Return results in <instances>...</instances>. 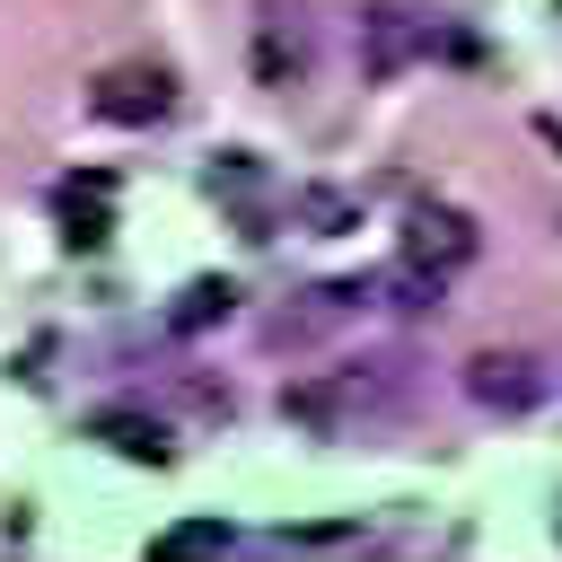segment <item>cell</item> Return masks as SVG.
I'll list each match as a JSON object with an SVG mask.
<instances>
[{
  "mask_svg": "<svg viewBox=\"0 0 562 562\" xmlns=\"http://www.w3.org/2000/svg\"><path fill=\"white\" fill-rule=\"evenodd\" d=\"M88 105H97L105 123H123V132H149V123L176 114V70H167V61H114V70L88 88Z\"/></svg>",
  "mask_w": 562,
  "mask_h": 562,
  "instance_id": "1",
  "label": "cell"
},
{
  "mask_svg": "<svg viewBox=\"0 0 562 562\" xmlns=\"http://www.w3.org/2000/svg\"><path fill=\"white\" fill-rule=\"evenodd\" d=\"M474 220L465 211H448V202H413V220H404V263L413 272H430V281H448V272H465L474 263Z\"/></svg>",
  "mask_w": 562,
  "mask_h": 562,
  "instance_id": "2",
  "label": "cell"
},
{
  "mask_svg": "<svg viewBox=\"0 0 562 562\" xmlns=\"http://www.w3.org/2000/svg\"><path fill=\"white\" fill-rule=\"evenodd\" d=\"M369 404H386V378H369V369H342V378H316V386H290L281 395V413L307 422V430H342Z\"/></svg>",
  "mask_w": 562,
  "mask_h": 562,
  "instance_id": "3",
  "label": "cell"
},
{
  "mask_svg": "<svg viewBox=\"0 0 562 562\" xmlns=\"http://www.w3.org/2000/svg\"><path fill=\"white\" fill-rule=\"evenodd\" d=\"M465 395H474L483 413H527V404L544 395V369H536L527 351H483V360H465Z\"/></svg>",
  "mask_w": 562,
  "mask_h": 562,
  "instance_id": "4",
  "label": "cell"
},
{
  "mask_svg": "<svg viewBox=\"0 0 562 562\" xmlns=\"http://www.w3.org/2000/svg\"><path fill=\"white\" fill-rule=\"evenodd\" d=\"M255 79H263V88H299V79H307V18L281 9V0L255 18Z\"/></svg>",
  "mask_w": 562,
  "mask_h": 562,
  "instance_id": "5",
  "label": "cell"
},
{
  "mask_svg": "<svg viewBox=\"0 0 562 562\" xmlns=\"http://www.w3.org/2000/svg\"><path fill=\"white\" fill-rule=\"evenodd\" d=\"M422 44H430V26H422V18H404V9H360V53H369V70H378V79H395Z\"/></svg>",
  "mask_w": 562,
  "mask_h": 562,
  "instance_id": "6",
  "label": "cell"
},
{
  "mask_svg": "<svg viewBox=\"0 0 562 562\" xmlns=\"http://www.w3.org/2000/svg\"><path fill=\"white\" fill-rule=\"evenodd\" d=\"M88 439H105L114 457H132V465H167L176 448H167V430L149 422V413H132V404H105V413H88Z\"/></svg>",
  "mask_w": 562,
  "mask_h": 562,
  "instance_id": "7",
  "label": "cell"
},
{
  "mask_svg": "<svg viewBox=\"0 0 562 562\" xmlns=\"http://www.w3.org/2000/svg\"><path fill=\"white\" fill-rule=\"evenodd\" d=\"M211 193L246 211V237H272V220L255 211V193H263V167H255L246 149H228V158H211Z\"/></svg>",
  "mask_w": 562,
  "mask_h": 562,
  "instance_id": "8",
  "label": "cell"
},
{
  "mask_svg": "<svg viewBox=\"0 0 562 562\" xmlns=\"http://www.w3.org/2000/svg\"><path fill=\"white\" fill-rule=\"evenodd\" d=\"M105 228H114L105 220V176H70L61 184V237L70 246H105Z\"/></svg>",
  "mask_w": 562,
  "mask_h": 562,
  "instance_id": "9",
  "label": "cell"
},
{
  "mask_svg": "<svg viewBox=\"0 0 562 562\" xmlns=\"http://www.w3.org/2000/svg\"><path fill=\"white\" fill-rule=\"evenodd\" d=\"M237 307V281H220V272H202V281H184L176 290V307H167V325L176 334H202V325H220Z\"/></svg>",
  "mask_w": 562,
  "mask_h": 562,
  "instance_id": "10",
  "label": "cell"
},
{
  "mask_svg": "<svg viewBox=\"0 0 562 562\" xmlns=\"http://www.w3.org/2000/svg\"><path fill=\"white\" fill-rule=\"evenodd\" d=\"M228 544V527L220 518H176V527H158L149 536V553H220Z\"/></svg>",
  "mask_w": 562,
  "mask_h": 562,
  "instance_id": "11",
  "label": "cell"
},
{
  "mask_svg": "<svg viewBox=\"0 0 562 562\" xmlns=\"http://www.w3.org/2000/svg\"><path fill=\"white\" fill-rule=\"evenodd\" d=\"M299 211L316 220V237H334V228H351V193H334V184H307V193H299Z\"/></svg>",
  "mask_w": 562,
  "mask_h": 562,
  "instance_id": "12",
  "label": "cell"
}]
</instances>
